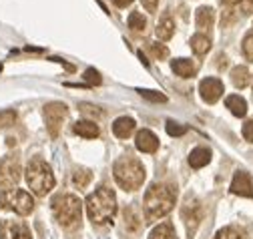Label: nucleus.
Here are the masks:
<instances>
[{"mask_svg":"<svg viewBox=\"0 0 253 239\" xmlns=\"http://www.w3.org/2000/svg\"><path fill=\"white\" fill-rule=\"evenodd\" d=\"M167 133H169L171 137H181V135L187 133V127H185V125H179V123H175V121H169V123H167Z\"/></svg>","mask_w":253,"mask_h":239,"instance_id":"nucleus-28","label":"nucleus"},{"mask_svg":"<svg viewBox=\"0 0 253 239\" xmlns=\"http://www.w3.org/2000/svg\"><path fill=\"white\" fill-rule=\"evenodd\" d=\"M20 161L14 155H8L0 161V187L12 189L20 181Z\"/></svg>","mask_w":253,"mask_h":239,"instance_id":"nucleus-7","label":"nucleus"},{"mask_svg":"<svg viewBox=\"0 0 253 239\" xmlns=\"http://www.w3.org/2000/svg\"><path fill=\"white\" fill-rule=\"evenodd\" d=\"M231 191H233L235 195H241V197H251V195H253V185H251V179H249L247 173L237 171V173L233 175Z\"/></svg>","mask_w":253,"mask_h":239,"instance_id":"nucleus-12","label":"nucleus"},{"mask_svg":"<svg viewBox=\"0 0 253 239\" xmlns=\"http://www.w3.org/2000/svg\"><path fill=\"white\" fill-rule=\"evenodd\" d=\"M225 105H227V109H229L235 117H245V113H247V103H245V99L239 97V95H231V97H227Z\"/></svg>","mask_w":253,"mask_h":239,"instance_id":"nucleus-17","label":"nucleus"},{"mask_svg":"<svg viewBox=\"0 0 253 239\" xmlns=\"http://www.w3.org/2000/svg\"><path fill=\"white\" fill-rule=\"evenodd\" d=\"M241 6L245 14H253V0H241Z\"/></svg>","mask_w":253,"mask_h":239,"instance_id":"nucleus-34","label":"nucleus"},{"mask_svg":"<svg viewBox=\"0 0 253 239\" xmlns=\"http://www.w3.org/2000/svg\"><path fill=\"white\" fill-rule=\"evenodd\" d=\"M191 48L195 50V54H205L211 50V40L205 35H193L191 37Z\"/></svg>","mask_w":253,"mask_h":239,"instance_id":"nucleus-20","label":"nucleus"},{"mask_svg":"<svg viewBox=\"0 0 253 239\" xmlns=\"http://www.w3.org/2000/svg\"><path fill=\"white\" fill-rule=\"evenodd\" d=\"M149 50H151V54H153L155 58H167V56H169L167 46H163V44H159V42H151V44H149Z\"/></svg>","mask_w":253,"mask_h":239,"instance_id":"nucleus-27","label":"nucleus"},{"mask_svg":"<svg viewBox=\"0 0 253 239\" xmlns=\"http://www.w3.org/2000/svg\"><path fill=\"white\" fill-rule=\"evenodd\" d=\"M213 20H215V14H213V8L209 6H201L197 8V14H195V22H197V28H201V31H209V28L213 26Z\"/></svg>","mask_w":253,"mask_h":239,"instance_id":"nucleus-16","label":"nucleus"},{"mask_svg":"<svg viewBox=\"0 0 253 239\" xmlns=\"http://www.w3.org/2000/svg\"><path fill=\"white\" fill-rule=\"evenodd\" d=\"M86 213L88 219L97 225H107L117 213V197L109 187H99L86 197Z\"/></svg>","mask_w":253,"mask_h":239,"instance_id":"nucleus-2","label":"nucleus"},{"mask_svg":"<svg viewBox=\"0 0 253 239\" xmlns=\"http://www.w3.org/2000/svg\"><path fill=\"white\" fill-rule=\"evenodd\" d=\"M14 121H16V113H14V111L0 113V127H10Z\"/></svg>","mask_w":253,"mask_h":239,"instance_id":"nucleus-30","label":"nucleus"},{"mask_svg":"<svg viewBox=\"0 0 253 239\" xmlns=\"http://www.w3.org/2000/svg\"><path fill=\"white\" fill-rule=\"evenodd\" d=\"M199 93L203 97V101L207 103H215L221 99V95H223V82H221L219 79H203L201 84H199Z\"/></svg>","mask_w":253,"mask_h":239,"instance_id":"nucleus-9","label":"nucleus"},{"mask_svg":"<svg viewBox=\"0 0 253 239\" xmlns=\"http://www.w3.org/2000/svg\"><path fill=\"white\" fill-rule=\"evenodd\" d=\"M175 197H177V191L171 185H163V183L151 185L145 193V217H147V221H157V219L165 217L175 205Z\"/></svg>","mask_w":253,"mask_h":239,"instance_id":"nucleus-1","label":"nucleus"},{"mask_svg":"<svg viewBox=\"0 0 253 239\" xmlns=\"http://www.w3.org/2000/svg\"><path fill=\"white\" fill-rule=\"evenodd\" d=\"M211 161V151L205 147H197L191 151V155H189V165H191L193 169H201L205 167L207 163Z\"/></svg>","mask_w":253,"mask_h":239,"instance_id":"nucleus-14","label":"nucleus"},{"mask_svg":"<svg viewBox=\"0 0 253 239\" xmlns=\"http://www.w3.org/2000/svg\"><path fill=\"white\" fill-rule=\"evenodd\" d=\"M117 183L125 191H135L145 181V167L133 157H121L113 167Z\"/></svg>","mask_w":253,"mask_h":239,"instance_id":"nucleus-3","label":"nucleus"},{"mask_svg":"<svg viewBox=\"0 0 253 239\" xmlns=\"http://www.w3.org/2000/svg\"><path fill=\"white\" fill-rule=\"evenodd\" d=\"M129 26H131V31H135V33H145L147 20L143 18L141 12H131L129 14Z\"/></svg>","mask_w":253,"mask_h":239,"instance_id":"nucleus-23","label":"nucleus"},{"mask_svg":"<svg viewBox=\"0 0 253 239\" xmlns=\"http://www.w3.org/2000/svg\"><path fill=\"white\" fill-rule=\"evenodd\" d=\"M26 183L37 195H46L54 187V175L42 159H33L26 167Z\"/></svg>","mask_w":253,"mask_h":239,"instance_id":"nucleus-5","label":"nucleus"},{"mask_svg":"<svg viewBox=\"0 0 253 239\" xmlns=\"http://www.w3.org/2000/svg\"><path fill=\"white\" fill-rule=\"evenodd\" d=\"M67 115V105L65 103H50L44 107V121L48 127V133L52 137L58 135V129L62 125V119Z\"/></svg>","mask_w":253,"mask_h":239,"instance_id":"nucleus-8","label":"nucleus"},{"mask_svg":"<svg viewBox=\"0 0 253 239\" xmlns=\"http://www.w3.org/2000/svg\"><path fill=\"white\" fill-rule=\"evenodd\" d=\"M135 145H137L139 151H143V153H155L157 149H159V139L155 137V133H153V131L143 129V131H139V133H137Z\"/></svg>","mask_w":253,"mask_h":239,"instance_id":"nucleus-11","label":"nucleus"},{"mask_svg":"<svg viewBox=\"0 0 253 239\" xmlns=\"http://www.w3.org/2000/svg\"><path fill=\"white\" fill-rule=\"evenodd\" d=\"M173 71H175V75H179L183 79H191V77H195L197 67L189 61V58H175L173 61Z\"/></svg>","mask_w":253,"mask_h":239,"instance_id":"nucleus-15","label":"nucleus"},{"mask_svg":"<svg viewBox=\"0 0 253 239\" xmlns=\"http://www.w3.org/2000/svg\"><path fill=\"white\" fill-rule=\"evenodd\" d=\"M75 133L84 137V139H94V137H99V127L92 121H79L75 125Z\"/></svg>","mask_w":253,"mask_h":239,"instance_id":"nucleus-18","label":"nucleus"},{"mask_svg":"<svg viewBox=\"0 0 253 239\" xmlns=\"http://www.w3.org/2000/svg\"><path fill=\"white\" fill-rule=\"evenodd\" d=\"M0 207L10 209V211L18 215H28L35 209V199L30 197L26 191L20 189H6L0 193Z\"/></svg>","mask_w":253,"mask_h":239,"instance_id":"nucleus-6","label":"nucleus"},{"mask_svg":"<svg viewBox=\"0 0 253 239\" xmlns=\"http://www.w3.org/2000/svg\"><path fill=\"white\" fill-rule=\"evenodd\" d=\"M141 2H143V6H145L147 10L155 12V8H157V2H159V0H141Z\"/></svg>","mask_w":253,"mask_h":239,"instance_id":"nucleus-35","label":"nucleus"},{"mask_svg":"<svg viewBox=\"0 0 253 239\" xmlns=\"http://www.w3.org/2000/svg\"><path fill=\"white\" fill-rule=\"evenodd\" d=\"M52 213L58 219L60 225L73 227L79 223L81 213H83V201L77 195L65 193V195H56L52 199Z\"/></svg>","mask_w":253,"mask_h":239,"instance_id":"nucleus-4","label":"nucleus"},{"mask_svg":"<svg viewBox=\"0 0 253 239\" xmlns=\"http://www.w3.org/2000/svg\"><path fill=\"white\" fill-rule=\"evenodd\" d=\"M88 181H90V171H86V169H81V171H77L75 175H73V183L77 185V187H86L88 185Z\"/></svg>","mask_w":253,"mask_h":239,"instance_id":"nucleus-25","label":"nucleus"},{"mask_svg":"<svg viewBox=\"0 0 253 239\" xmlns=\"http://www.w3.org/2000/svg\"><path fill=\"white\" fill-rule=\"evenodd\" d=\"M113 2H115L119 8H125V6H129V4L133 2V0H113Z\"/></svg>","mask_w":253,"mask_h":239,"instance_id":"nucleus-36","label":"nucleus"},{"mask_svg":"<svg viewBox=\"0 0 253 239\" xmlns=\"http://www.w3.org/2000/svg\"><path fill=\"white\" fill-rule=\"evenodd\" d=\"M125 219H126V223L131 225V229H133V231H137V229H139V219H137V215L131 211V209H129V211H125Z\"/></svg>","mask_w":253,"mask_h":239,"instance_id":"nucleus-31","label":"nucleus"},{"mask_svg":"<svg viewBox=\"0 0 253 239\" xmlns=\"http://www.w3.org/2000/svg\"><path fill=\"white\" fill-rule=\"evenodd\" d=\"M225 4H229V6H233V4H237V2H241V0H223Z\"/></svg>","mask_w":253,"mask_h":239,"instance_id":"nucleus-37","label":"nucleus"},{"mask_svg":"<svg viewBox=\"0 0 253 239\" xmlns=\"http://www.w3.org/2000/svg\"><path fill=\"white\" fill-rule=\"evenodd\" d=\"M133 131H135V121L131 117H119L117 121L113 123V133L119 139H126Z\"/></svg>","mask_w":253,"mask_h":239,"instance_id":"nucleus-13","label":"nucleus"},{"mask_svg":"<svg viewBox=\"0 0 253 239\" xmlns=\"http://www.w3.org/2000/svg\"><path fill=\"white\" fill-rule=\"evenodd\" d=\"M139 95H141L143 99H147V101H153V103H165V101H167V97H165V95L155 93V91H147V88H141Z\"/></svg>","mask_w":253,"mask_h":239,"instance_id":"nucleus-26","label":"nucleus"},{"mask_svg":"<svg viewBox=\"0 0 253 239\" xmlns=\"http://www.w3.org/2000/svg\"><path fill=\"white\" fill-rule=\"evenodd\" d=\"M0 239H30V231L20 221H2L0 223Z\"/></svg>","mask_w":253,"mask_h":239,"instance_id":"nucleus-10","label":"nucleus"},{"mask_svg":"<svg viewBox=\"0 0 253 239\" xmlns=\"http://www.w3.org/2000/svg\"><path fill=\"white\" fill-rule=\"evenodd\" d=\"M173 33H175V22H173L171 16H165L159 22V26H157V37H159L161 40H169L173 37Z\"/></svg>","mask_w":253,"mask_h":239,"instance_id":"nucleus-19","label":"nucleus"},{"mask_svg":"<svg viewBox=\"0 0 253 239\" xmlns=\"http://www.w3.org/2000/svg\"><path fill=\"white\" fill-rule=\"evenodd\" d=\"M243 54L247 56V61H253V33L243 39Z\"/></svg>","mask_w":253,"mask_h":239,"instance_id":"nucleus-29","label":"nucleus"},{"mask_svg":"<svg viewBox=\"0 0 253 239\" xmlns=\"http://www.w3.org/2000/svg\"><path fill=\"white\" fill-rule=\"evenodd\" d=\"M243 137H245L249 143H253V121H247V123L243 125Z\"/></svg>","mask_w":253,"mask_h":239,"instance_id":"nucleus-33","label":"nucleus"},{"mask_svg":"<svg viewBox=\"0 0 253 239\" xmlns=\"http://www.w3.org/2000/svg\"><path fill=\"white\" fill-rule=\"evenodd\" d=\"M149 239H177L175 237V231H173V225L171 223H163L159 227H155L151 237Z\"/></svg>","mask_w":253,"mask_h":239,"instance_id":"nucleus-22","label":"nucleus"},{"mask_svg":"<svg viewBox=\"0 0 253 239\" xmlns=\"http://www.w3.org/2000/svg\"><path fill=\"white\" fill-rule=\"evenodd\" d=\"M215 239H245V235L237 227H223L215 235Z\"/></svg>","mask_w":253,"mask_h":239,"instance_id":"nucleus-24","label":"nucleus"},{"mask_svg":"<svg viewBox=\"0 0 253 239\" xmlns=\"http://www.w3.org/2000/svg\"><path fill=\"white\" fill-rule=\"evenodd\" d=\"M84 79H86L90 84H99V82H101V75H99L97 71H92V69H88V71L84 73Z\"/></svg>","mask_w":253,"mask_h":239,"instance_id":"nucleus-32","label":"nucleus"},{"mask_svg":"<svg viewBox=\"0 0 253 239\" xmlns=\"http://www.w3.org/2000/svg\"><path fill=\"white\" fill-rule=\"evenodd\" d=\"M231 80H233V84H235L237 88L247 86V82H249V71H247L245 67H235V69L231 71Z\"/></svg>","mask_w":253,"mask_h":239,"instance_id":"nucleus-21","label":"nucleus"}]
</instances>
